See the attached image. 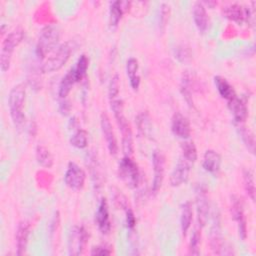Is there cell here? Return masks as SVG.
I'll return each mask as SVG.
<instances>
[{
  "label": "cell",
  "instance_id": "obj_17",
  "mask_svg": "<svg viewBox=\"0 0 256 256\" xmlns=\"http://www.w3.org/2000/svg\"><path fill=\"white\" fill-rule=\"evenodd\" d=\"M210 246L215 254H221L224 248L223 238L221 234V226L219 221V215H214L213 224L210 230Z\"/></svg>",
  "mask_w": 256,
  "mask_h": 256
},
{
  "label": "cell",
  "instance_id": "obj_16",
  "mask_svg": "<svg viewBox=\"0 0 256 256\" xmlns=\"http://www.w3.org/2000/svg\"><path fill=\"white\" fill-rule=\"evenodd\" d=\"M227 104L229 110L233 114L235 123H244L248 116V108L245 101H243L236 95L235 97L227 101Z\"/></svg>",
  "mask_w": 256,
  "mask_h": 256
},
{
  "label": "cell",
  "instance_id": "obj_38",
  "mask_svg": "<svg viewBox=\"0 0 256 256\" xmlns=\"http://www.w3.org/2000/svg\"><path fill=\"white\" fill-rule=\"evenodd\" d=\"M170 14V7L168 4L163 3L160 6V15H159V28L161 31H163L166 27V24L169 19Z\"/></svg>",
  "mask_w": 256,
  "mask_h": 256
},
{
  "label": "cell",
  "instance_id": "obj_26",
  "mask_svg": "<svg viewBox=\"0 0 256 256\" xmlns=\"http://www.w3.org/2000/svg\"><path fill=\"white\" fill-rule=\"evenodd\" d=\"M236 129L243 141V143L245 144V146L247 147V149L253 154L255 151V138H254V134L250 131V129H248L247 127H245L243 125V123H235Z\"/></svg>",
  "mask_w": 256,
  "mask_h": 256
},
{
  "label": "cell",
  "instance_id": "obj_33",
  "mask_svg": "<svg viewBox=\"0 0 256 256\" xmlns=\"http://www.w3.org/2000/svg\"><path fill=\"white\" fill-rule=\"evenodd\" d=\"M181 149L183 153V158H185L190 163H193L197 160V149L193 141H184L181 144Z\"/></svg>",
  "mask_w": 256,
  "mask_h": 256
},
{
  "label": "cell",
  "instance_id": "obj_12",
  "mask_svg": "<svg viewBox=\"0 0 256 256\" xmlns=\"http://www.w3.org/2000/svg\"><path fill=\"white\" fill-rule=\"evenodd\" d=\"M100 125H101V130H102L104 139L106 141L109 153L111 155H116L118 152L117 140H116L110 119L105 112H103L100 116Z\"/></svg>",
  "mask_w": 256,
  "mask_h": 256
},
{
  "label": "cell",
  "instance_id": "obj_14",
  "mask_svg": "<svg viewBox=\"0 0 256 256\" xmlns=\"http://www.w3.org/2000/svg\"><path fill=\"white\" fill-rule=\"evenodd\" d=\"M95 222L99 231L102 234H108L111 230V221L109 216L108 204L105 199H101L96 214H95Z\"/></svg>",
  "mask_w": 256,
  "mask_h": 256
},
{
  "label": "cell",
  "instance_id": "obj_8",
  "mask_svg": "<svg viewBox=\"0 0 256 256\" xmlns=\"http://www.w3.org/2000/svg\"><path fill=\"white\" fill-rule=\"evenodd\" d=\"M230 211L234 221L237 223L238 235L242 240L247 237V221L244 213L243 202L237 195H232L230 200Z\"/></svg>",
  "mask_w": 256,
  "mask_h": 256
},
{
  "label": "cell",
  "instance_id": "obj_34",
  "mask_svg": "<svg viewBox=\"0 0 256 256\" xmlns=\"http://www.w3.org/2000/svg\"><path fill=\"white\" fill-rule=\"evenodd\" d=\"M175 58L181 63H188L192 59V52L187 45H179L175 50Z\"/></svg>",
  "mask_w": 256,
  "mask_h": 256
},
{
  "label": "cell",
  "instance_id": "obj_27",
  "mask_svg": "<svg viewBox=\"0 0 256 256\" xmlns=\"http://www.w3.org/2000/svg\"><path fill=\"white\" fill-rule=\"evenodd\" d=\"M77 83L73 73L71 70H69L65 76L61 79L60 84H59V90H58V95L61 99L66 98V96L70 93L72 87L74 86V84Z\"/></svg>",
  "mask_w": 256,
  "mask_h": 256
},
{
  "label": "cell",
  "instance_id": "obj_41",
  "mask_svg": "<svg viewBox=\"0 0 256 256\" xmlns=\"http://www.w3.org/2000/svg\"><path fill=\"white\" fill-rule=\"evenodd\" d=\"M116 192H117V193H114V194H113L114 202L116 203L117 206H119V207H121V208H124V209L126 210L128 207H127V200H126L125 196H124L122 193H120L119 191H116Z\"/></svg>",
  "mask_w": 256,
  "mask_h": 256
},
{
  "label": "cell",
  "instance_id": "obj_3",
  "mask_svg": "<svg viewBox=\"0 0 256 256\" xmlns=\"http://www.w3.org/2000/svg\"><path fill=\"white\" fill-rule=\"evenodd\" d=\"M60 40V30L56 25L45 26L39 35L36 44V55L39 59H44L48 53L55 49Z\"/></svg>",
  "mask_w": 256,
  "mask_h": 256
},
{
  "label": "cell",
  "instance_id": "obj_20",
  "mask_svg": "<svg viewBox=\"0 0 256 256\" xmlns=\"http://www.w3.org/2000/svg\"><path fill=\"white\" fill-rule=\"evenodd\" d=\"M202 166L207 172L211 174H216L220 170L221 166L220 154L215 150H207L203 156Z\"/></svg>",
  "mask_w": 256,
  "mask_h": 256
},
{
  "label": "cell",
  "instance_id": "obj_13",
  "mask_svg": "<svg viewBox=\"0 0 256 256\" xmlns=\"http://www.w3.org/2000/svg\"><path fill=\"white\" fill-rule=\"evenodd\" d=\"M191 163L185 158L181 157L177 164L175 165L171 175H170V184L173 187H178L184 184L188 178L191 171Z\"/></svg>",
  "mask_w": 256,
  "mask_h": 256
},
{
  "label": "cell",
  "instance_id": "obj_39",
  "mask_svg": "<svg viewBox=\"0 0 256 256\" xmlns=\"http://www.w3.org/2000/svg\"><path fill=\"white\" fill-rule=\"evenodd\" d=\"M119 88H120V82H119V76L118 74H115L112 76L110 83H109V89H108V95L109 99H113L119 96Z\"/></svg>",
  "mask_w": 256,
  "mask_h": 256
},
{
  "label": "cell",
  "instance_id": "obj_35",
  "mask_svg": "<svg viewBox=\"0 0 256 256\" xmlns=\"http://www.w3.org/2000/svg\"><path fill=\"white\" fill-rule=\"evenodd\" d=\"M191 78L188 74H185L183 76L182 82H181V92L187 103L192 106L193 101H192V93H191Z\"/></svg>",
  "mask_w": 256,
  "mask_h": 256
},
{
  "label": "cell",
  "instance_id": "obj_19",
  "mask_svg": "<svg viewBox=\"0 0 256 256\" xmlns=\"http://www.w3.org/2000/svg\"><path fill=\"white\" fill-rule=\"evenodd\" d=\"M193 19L194 23L200 33H204L208 27V15L206 8L202 2H195L193 5Z\"/></svg>",
  "mask_w": 256,
  "mask_h": 256
},
{
  "label": "cell",
  "instance_id": "obj_9",
  "mask_svg": "<svg viewBox=\"0 0 256 256\" xmlns=\"http://www.w3.org/2000/svg\"><path fill=\"white\" fill-rule=\"evenodd\" d=\"M86 180V174L84 170L74 162H69L65 175L64 182L71 190L79 191L84 187Z\"/></svg>",
  "mask_w": 256,
  "mask_h": 256
},
{
  "label": "cell",
  "instance_id": "obj_42",
  "mask_svg": "<svg viewBox=\"0 0 256 256\" xmlns=\"http://www.w3.org/2000/svg\"><path fill=\"white\" fill-rule=\"evenodd\" d=\"M112 251L105 245H98L92 248L91 255H110Z\"/></svg>",
  "mask_w": 256,
  "mask_h": 256
},
{
  "label": "cell",
  "instance_id": "obj_24",
  "mask_svg": "<svg viewBox=\"0 0 256 256\" xmlns=\"http://www.w3.org/2000/svg\"><path fill=\"white\" fill-rule=\"evenodd\" d=\"M125 4H126V2H122V1H113V2L110 3V7H109V24L112 27L117 26V24L121 20L122 15L126 11V8L124 7Z\"/></svg>",
  "mask_w": 256,
  "mask_h": 256
},
{
  "label": "cell",
  "instance_id": "obj_5",
  "mask_svg": "<svg viewBox=\"0 0 256 256\" xmlns=\"http://www.w3.org/2000/svg\"><path fill=\"white\" fill-rule=\"evenodd\" d=\"M119 178L131 189H135L140 183V171L138 165L130 156H124L118 165Z\"/></svg>",
  "mask_w": 256,
  "mask_h": 256
},
{
  "label": "cell",
  "instance_id": "obj_29",
  "mask_svg": "<svg viewBox=\"0 0 256 256\" xmlns=\"http://www.w3.org/2000/svg\"><path fill=\"white\" fill-rule=\"evenodd\" d=\"M88 65H89V59L85 54H82L77 62L75 63V65L70 69L76 79L77 82L81 81L83 79V77L85 76L87 69H88Z\"/></svg>",
  "mask_w": 256,
  "mask_h": 256
},
{
  "label": "cell",
  "instance_id": "obj_4",
  "mask_svg": "<svg viewBox=\"0 0 256 256\" xmlns=\"http://www.w3.org/2000/svg\"><path fill=\"white\" fill-rule=\"evenodd\" d=\"M73 51V45L71 42H65L59 45L56 51L50 56L41 66L42 73H52L60 70L64 64L68 61Z\"/></svg>",
  "mask_w": 256,
  "mask_h": 256
},
{
  "label": "cell",
  "instance_id": "obj_18",
  "mask_svg": "<svg viewBox=\"0 0 256 256\" xmlns=\"http://www.w3.org/2000/svg\"><path fill=\"white\" fill-rule=\"evenodd\" d=\"M30 234V224L28 221L19 222L16 230V253L17 255H23L26 251L28 238Z\"/></svg>",
  "mask_w": 256,
  "mask_h": 256
},
{
  "label": "cell",
  "instance_id": "obj_43",
  "mask_svg": "<svg viewBox=\"0 0 256 256\" xmlns=\"http://www.w3.org/2000/svg\"><path fill=\"white\" fill-rule=\"evenodd\" d=\"M59 110H60V112H61L62 114H65V115L69 113V111H70V104H69L68 101L65 100V98L60 102V104H59Z\"/></svg>",
  "mask_w": 256,
  "mask_h": 256
},
{
  "label": "cell",
  "instance_id": "obj_36",
  "mask_svg": "<svg viewBox=\"0 0 256 256\" xmlns=\"http://www.w3.org/2000/svg\"><path fill=\"white\" fill-rule=\"evenodd\" d=\"M88 166L90 167V171H91V175H92V178L94 179L95 183H97L96 185L99 186L100 184V178H101V168H100V165H99V162L97 161L96 157L94 155H90L89 156V164Z\"/></svg>",
  "mask_w": 256,
  "mask_h": 256
},
{
  "label": "cell",
  "instance_id": "obj_11",
  "mask_svg": "<svg viewBox=\"0 0 256 256\" xmlns=\"http://www.w3.org/2000/svg\"><path fill=\"white\" fill-rule=\"evenodd\" d=\"M222 13L224 17L238 24H242L244 22H250V19L252 18L251 10L248 7L243 6L241 4H237V3L229 4L223 7Z\"/></svg>",
  "mask_w": 256,
  "mask_h": 256
},
{
  "label": "cell",
  "instance_id": "obj_6",
  "mask_svg": "<svg viewBox=\"0 0 256 256\" xmlns=\"http://www.w3.org/2000/svg\"><path fill=\"white\" fill-rule=\"evenodd\" d=\"M88 241V232L82 225H75L71 228L68 236V253L78 256L85 250Z\"/></svg>",
  "mask_w": 256,
  "mask_h": 256
},
{
  "label": "cell",
  "instance_id": "obj_37",
  "mask_svg": "<svg viewBox=\"0 0 256 256\" xmlns=\"http://www.w3.org/2000/svg\"><path fill=\"white\" fill-rule=\"evenodd\" d=\"M200 243H201V234L199 230H194L190 244H189V253L192 255H199L200 253Z\"/></svg>",
  "mask_w": 256,
  "mask_h": 256
},
{
  "label": "cell",
  "instance_id": "obj_21",
  "mask_svg": "<svg viewBox=\"0 0 256 256\" xmlns=\"http://www.w3.org/2000/svg\"><path fill=\"white\" fill-rule=\"evenodd\" d=\"M139 64L136 58H129L126 62V73L129 78L130 86L133 90H138L140 86V76H139Z\"/></svg>",
  "mask_w": 256,
  "mask_h": 256
},
{
  "label": "cell",
  "instance_id": "obj_10",
  "mask_svg": "<svg viewBox=\"0 0 256 256\" xmlns=\"http://www.w3.org/2000/svg\"><path fill=\"white\" fill-rule=\"evenodd\" d=\"M152 164H153V182H152V192L155 194L159 191L162 186L165 172V156L162 151L155 150L152 154Z\"/></svg>",
  "mask_w": 256,
  "mask_h": 256
},
{
  "label": "cell",
  "instance_id": "obj_25",
  "mask_svg": "<svg viewBox=\"0 0 256 256\" xmlns=\"http://www.w3.org/2000/svg\"><path fill=\"white\" fill-rule=\"evenodd\" d=\"M192 215H193L192 204H191V202L186 201L181 206V214H180V226H181V231L184 236L187 234V232L191 226Z\"/></svg>",
  "mask_w": 256,
  "mask_h": 256
},
{
  "label": "cell",
  "instance_id": "obj_1",
  "mask_svg": "<svg viewBox=\"0 0 256 256\" xmlns=\"http://www.w3.org/2000/svg\"><path fill=\"white\" fill-rule=\"evenodd\" d=\"M26 97V89L23 84L15 85L9 93L8 96V107L12 122L14 123L15 127L19 128L25 119L23 113V107Z\"/></svg>",
  "mask_w": 256,
  "mask_h": 256
},
{
  "label": "cell",
  "instance_id": "obj_22",
  "mask_svg": "<svg viewBox=\"0 0 256 256\" xmlns=\"http://www.w3.org/2000/svg\"><path fill=\"white\" fill-rule=\"evenodd\" d=\"M214 83H215V86H216L220 96L222 98H224L226 101H229L230 99H232L233 97L236 96L234 88L224 77L215 76Z\"/></svg>",
  "mask_w": 256,
  "mask_h": 256
},
{
  "label": "cell",
  "instance_id": "obj_15",
  "mask_svg": "<svg viewBox=\"0 0 256 256\" xmlns=\"http://www.w3.org/2000/svg\"><path fill=\"white\" fill-rule=\"evenodd\" d=\"M171 130L175 136L182 139H187L191 134L189 120L181 113H175L171 119Z\"/></svg>",
  "mask_w": 256,
  "mask_h": 256
},
{
  "label": "cell",
  "instance_id": "obj_28",
  "mask_svg": "<svg viewBox=\"0 0 256 256\" xmlns=\"http://www.w3.org/2000/svg\"><path fill=\"white\" fill-rule=\"evenodd\" d=\"M243 185L244 189L249 196V198L254 201L255 200V193H256V188H255V179H254V173L251 169L246 168L243 170Z\"/></svg>",
  "mask_w": 256,
  "mask_h": 256
},
{
  "label": "cell",
  "instance_id": "obj_32",
  "mask_svg": "<svg viewBox=\"0 0 256 256\" xmlns=\"http://www.w3.org/2000/svg\"><path fill=\"white\" fill-rule=\"evenodd\" d=\"M70 144L78 149H84L88 145V133L83 130H77L70 138Z\"/></svg>",
  "mask_w": 256,
  "mask_h": 256
},
{
  "label": "cell",
  "instance_id": "obj_30",
  "mask_svg": "<svg viewBox=\"0 0 256 256\" xmlns=\"http://www.w3.org/2000/svg\"><path fill=\"white\" fill-rule=\"evenodd\" d=\"M136 123H137L138 130L142 135H144L146 137L151 136L152 122H151V118L148 115V113L142 112V113L138 114V116L136 117Z\"/></svg>",
  "mask_w": 256,
  "mask_h": 256
},
{
  "label": "cell",
  "instance_id": "obj_7",
  "mask_svg": "<svg viewBox=\"0 0 256 256\" xmlns=\"http://www.w3.org/2000/svg\"><path fill=\"white\" fill-rule=\"evenodd\" d=\"M195 199H196V211L197 221L200 227L205 226L209 215V197L207 188L203 184H198L195 187Z\"/></svg>",
  "mask_w": 256,
  "mask_h": 256
},
{
  "label": "cell",
  "instance_id": "obj_23",
  "mask_svg": "<svg viewBox=\"0 0 256 256\" xmlns=\"http://www.w3.org/2000/svg\"><path fill=\"white\" fill-rule=\"evenodd\" d=\"M122 134V150L125 156H130L133 152V137L130 125L128 122L119 126Z\"/></svg>",
  "mask_w": 256,
  "mask_h": 256
},
{
  "label": "cell",
  "instance_id": "obj_31",
  "mask_svg": "<svg viewBox=\"0 0 256 256\" xmlns=\"http://www.w3.org/2000/svg\"><path fill=\"white\" fill-rule=\"evenodd\" d=\"M36 160L45 168H50L53 165V156L51 152L43 145H38L36 147Z\"/></svg>",
  "mask_w": 256,
  "mask_h": 256
},
{
  "label": "cell",
  "instance_id": "obj_40",
  "mask_svg": "<svg viewBox=\"0 0 256 256\" xmlns=\"http://www.w3.org/2000/svg\"><path fill=\"white\" fill-rule=\"evenodd\" d=\"M125 214H126V226L129 229L130 232H133L135 225H136V218L135 215L133 213V211L130 208H127L125 210Z\"/></svg>",
  "mask_w": 256,
  "mask_h": 256
},
{
  "label": "cell",
  "instance_id": "obj_2",
  "mask_svg": "<svg viewBox=\"0 0 256 256\" xmlns=\"http://www.w3.org/2000/svg\"><path fill=\"white\" fill-rule=\"evenodd\" d=\"M23 38L24 30L21 27H17L8 33L3 40L0 52V68L2 72H6L9 69L13 52L15 48L21 43Z\"/></svg>",
  "mask_w": 256,
  "mask_h": 256
}]
</instances>
